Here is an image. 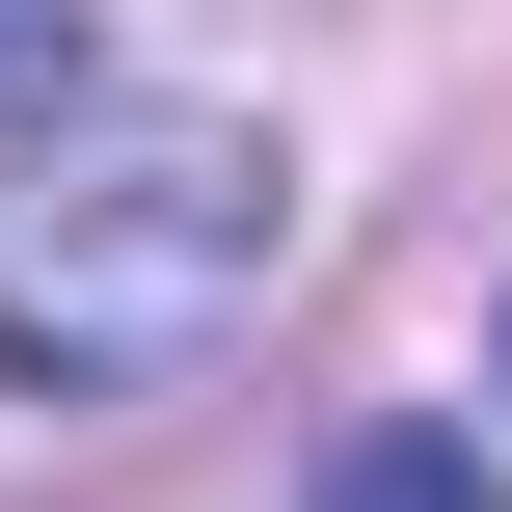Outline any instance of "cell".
I'll use <instances>...</instances> for the list:
<instances>
[{"label": "cell", "mask_w": 512, "mask_h": 512, "mask_svg": "<svg viewBox=\"0 0 512 512\" xmlns=\"http://www.w3.org/2000/svg\"><path fill=\"white\" fill-rule=\"evenodd\" d=\"M270 270H297V162L243 108H108L0 216V405H162L270 324Z\"/></svg>", "instance_id": "6da1fadb"}, {"label": "cell", "mask_w": 512, "mask_h": 512, "mask_svg": "<svg viewBox=\"0 0 512 512\" xmlns=\"http://www.w3.org/2000/svg\"><path fill=\"white\" fill-rule=\"evenodd\" d=\"M297 512H486V432L378 405V432H324V486H297Z\"/></svg>", "instance_id": "7a4b0ae2"}, {"label": "cell", "mask_w": 512, "mask_h": 512, "mask_svg": "<svg viewBox=\"0 0 512 512\" xmlns=\"http://www.w3.org/2000/svg\"><path fill=\"white\" fill-rule=\"evenodd\" d=\"M0 108H81V0H0Z\"/></svg>", "instance_id": "3957f363"}]
</instances>
